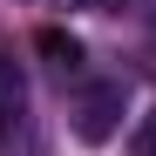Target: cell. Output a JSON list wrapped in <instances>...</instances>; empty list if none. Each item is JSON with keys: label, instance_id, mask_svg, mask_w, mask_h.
I'll return each mask as SVG.
<instances>
[{"label": "cell", "instance_id": "cell-1", "mask_svg": "<svg viewBox=\"0 0 156 156\" xmlns=\"http://www.w3.org/2000/svg\"><path fill=\"white\" fill-rule=\"evenodd\" d=\"M0 156H41V122L27 95V68L0 48Z\"/></svg>", "mask_w": 156, "mask_h": 156}, {"label": "cell", "instance_id": "cell-2", "mask_svg": "<svg viewBox=\"0 0 156 156\" xmlns=\"http://www.w3.org/2000/svg\"><path fill=\"white\" fill-rule=\"evenodd\" d=\"M122 109H129V82L82 88V102H75V136H82V143H109L115 129H122Z\"/></svg>", "mask_w": 156, "mask_h": 156}, {"label": "cell", "instance_id": "cell-3", "mask_svg": "<svg viewBox=\"0 0 156 156\" xmlns=\"http://www.w3.org/2000/svg\"><path fill=\"white\" fill-rule=\"evenodd\" d=\"M34 48H41V61L55 68L61 82H68V75H82V61H88V55H82V41H75L68 27H41V34H34Z\"/></svg>", "mask_w": 156, "mask_h": 156}, {"label": "cell", "instance_id": "cell-4", "mask_svg": "<svg viewBox=\"0 0 156 156\" xmlns=\"http://www.w3.org/2000/svg\"><path fill=\"white\" fill-rule=\"evenodd\" d=\"M129 156H156V109L136 122V136H129Z\"/></svg>", "mask_w": 156, "mask_h": 156}, {"label": "cell", "instance_id": "cell-5", "mask_svg": "<svg viewBox=\"0 0 156 156\" xmlns=\"http://www.w3.org/2000/svg\"><path fill=\"white\" fill-rule=\"evenodd\" d=\"M68 7H95V0H68Z\"/></svg>", "mask_w": 156, "mask_h": 156}]
</instances>
